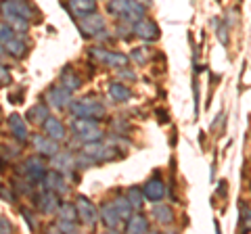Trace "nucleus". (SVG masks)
Instances as JSON below:
<instances>
[{
  "mask_svg": "<svg viewBox=\"0 0 251 234\" xmlns=\"http://www.w3.org/2000/svg\"><path fill=\"white\" fill-rule=\"evenodd\" d=\"M107 13L134 25L138 19L145 17V6L140 2H136V0H109L107 2Z\"/></svg>",
  "mask_w": 251,
  "mask_h": 234,
  "instance_id": "1",
  "label": "nucleus"
},
{
  "mask_svg": "<svg viewBox=\"0 0 251 234\" xmlns=\"http://www.w3.org/2000/svg\"><path fill=\"white\" fill-rule=\"evenodd\" d=\"M72 130L82 142H94V140L103 138V132H100L97 119H90V117H75L72 121Z\"/></svg>",
  "mask_w": 251,
  "mask_h": 234,
  "instance_id": "2",
  "label": "nucleus"
},
{
  "mask_svg": "<svg viewBox=\"0 0 251 234\" xmlns=\"http://www.w3.org/2000/svg\"><path fill=\"white\" fill-rule=\"evenodd\" d=\"M0 15L4 17H11V15H17V17L23 19H36V6H31L25 0H0Z\"/></svg>",
  "mask_w": 251,
  "mask_h": 234,
  "instance_id": "3",
  "label": "nucleus"
},
{
  "mask_svg": "<svg viewBox=\"0 0 251 234\" xmlns=\"http://www.w3.org/2000/svg\"><path fill=\"white\" fill-rule=\"evenodd\" d=\"M69 109H72L74 117H90V119H97V121L103 119V115H105V107L90 96L77 100V103H72Z\"/></svg>",
  "mask_w": 251,
  "mask_h": 234,
  "instance_id": "4",
  "label": "nucleus"
},
{
  "mask_svg": "<svg viewBox=\"0 0 251 234\" xmlns=\"http://www.w3.org/2000/svg\"><path fill=\"white\" fill-rule=\"evenodd\" d=\"M46 103H49L52 109H57V111H61V109H65L72 105V90L65 88L61 82L50 86L49 90H46Z\"/></svg>",
  "mask_w": 251,
  "mask_h": 234,
  "instance_id": "5",
  "label": "nucleus"
},
{
  "mask_svg": "<svg viewBox=\"0 0 251 234\" xmlns=\"http://www.w3.org/2000/svg\"><path fill=\"white\" fill-rule=\"evenodd\" d=\"M19 174L25 176V180L31 184H40L46 176V165L42 157H29L23 163V167H19Z\"/></svg>",
  "mask_w": 251,
  "mask_h": 234,
  "instance_id": "6",
  "label": "nucleus"
},
{
  "mask_svg": "<svg viewBox=\"0 0 251 234\" xmlns=\"http://www.w3.org/2000/svg\"><path fill=\"white\" fill-rule=\"evenodd\" d=\"M77 27H80L82 36H86V38L99 36L100 32H105V19L97 13H90V15H86V17L77 19Z\"/></svg>",
  "mask_w": 251,
  "mask_h": 234,
  "instance_id": "7",
  "label": "nucleus"
},
{
  "mask_svg": "<svg viewBox=\"0 0 251 234\" xmlns=\"http://www.w3.org/2000/svg\"><path fill=\"white\" fill-rule=\"evenodd\" d=\"M75 207H77V217L82 220L84 226H92L99 222V209L94 207V203H90L86 197H77L75 201Z\"/></svg>",
  "mask_w": 251,
  "mask_h": 234,
  "instance_id": "8",
  "label": "nucleus"
},
{
  "mask_svg": "<svg viewBox=\"0 0 251 234\" xmlns=\"http://www.w3.org/2000/svg\"><path fill=\"white\" fill-rule=\"evenodd\" d=\"M132 32H134L140 40H145V42H153V40L159 38V27H157V23L151 21V19H147V17L138 19L134 25H132Z\"/></svg>",
  "mask_w": 251,
  "mask_h": 234,
  "instance_id": "9",
  "label": "nucleus"
},
{
  "mask_svg": "<svg viewBox=\"0 0 251 234\" xmlns=\"http://www.w3.org/2000/svg\"><path fill=\"white\" fill-rule=\"evenodd\" d=\"M31 144H34L36 153L42 155V157H54V155L59 153L57 140L49 138L46 134H34V138H31Z\"/></svg>",
  "mask_w": 251,
  "mask_h": 234,
  "instance_id": "10",
  "label": "nucleus"
},
{
  "mask_svg": "<svg viewBox=\"0 0 251 234\" xmlns=\"http://www.w3.org/2000/svg\"><path fill=\"white\" fill-rule=\"evenodd\" d=\"M90 54L97 61H100V63H105L109 67H124L126 63H128V59H126V54H120V52H111V50H107V48H92Z\"/></svg>",
  "mask_w": 251,
  "mask_h": 234,
  "instance_id": "11",
  "label": "nucleus"
},
{
  "mask_svg": "<svg viewBox=\"0 0 251 234\" xmlns=\"http://www.w3.org/2000/svg\"><path fill=\"white\" fill-rule=\"evenodd\" d=\"M36 205H38V211L40 213H46V215H52V213H57V209H59V197H57V192H52V190H46L42 194H38L36 197Z\"/></svg>",
  "mask_w": 251,
  "mask_h": 234,
  "instance_id": "12",
  "label": "nucleus"
},
{
  "mask_svg": "<svg viewBox=\"0 0 251 234\" xmlns=\"http://www.w3.org/2000/svg\"><path fill=\"white\" fill-rule=\"evenodd\" d=\"M143 192H145V199L151 201V203H159L163 197H166V184L161 182V178H151L147 180V184L143 186Z\"/></svg>",
  "mask_w": 251,
  "mask_h": 234,
  "instance_id": "13",
  "label": "nucleus"
},
{
  "mask_svg": "<svg viewBox=\"0 0 251 234\" xmlns=\"http://www.w3.org/2000/svg\"><path fill=\"white\" fill-rule=\"evenodd\" d=\"M99 220L103 222L105 228H109V230H115L117 226H120L122 217H120V213H117V209H115L113 203H105V205L99 209Z\"/></svg>",
  "mask_w": 251,
  "mask_h": 234,
  "instance_id": "14",
  "label": "nucleus"
},
{
  "mask_svg": "<svg viewBox=\"0 0 251 234\" xmlns=\"http://www.w3.org/2000/svg\"><path fill=\"white\" fill-rule=\"evenodd\" d=\"M42 132L49 138H52V140H57V142H61V140H65V136H67V128L63 126V123L57 119V117H49L44 123H42Z\"/></svg>",
  "mask_w": 251,
  "mask_h": 234,
  "instance_id": "15",
  "label": "nucleus"
},
{
  "mask_svg": "<svg viewBox=\"0 0 251 234\" xmlns=\"http://www.w3.org/2000/svg\"><path fill=\"white\" fill-rule=\"evenodd\" d=\"M42 186H44L46 190H52V192H57V194H65L67 192V184H65L63 176L59 174L57 169H54V171H46V176H44V180H42Z\"/></svg>",
  "mask_w": 251,
  "mask_h": 234,
  "instance_id": "16",
  "label": "nucleus"
},
{
  "mask_svg": "<svg viewBox=\"0 0 251 234\" xmlns=\"http://www.w3.org/2000/svg\"><path fill=\"white\" fill-rule=\"evenodd\" d=\"M65 6L80 19V17H86V15L94 13V9H97V0H69Z\"/></svg>",
  "mask_w": 251,
  "mask_h": 234,
  "instance_id": "17",
  "label": "nucleus"
},
{
  "mask_svg": "<svg viewBox=\"0 0 251 234\" xmlns=\"http://www.w3.org/2000/svg\"><path fill=\"white\" fill-rule=\"evenodd\" d=\"M9 130H11V134L19 140V142H25L27 136H29L25 121H23V117H21L19 113H13V115L9 117Z\"/></svg>",
  "mask_w": 251,
  "mask_h": 234,
  "instance_id": "18",
  "label": "nucleus"
},
{
  "mask_svg": "<svg viewBox=\"0 0 251 234\" xmlns=\"http://www.w3.org/2000/svg\"><path fill=\"white\" fill-rule=\"evenodd\" d=\"M153 217H155L157 224L170 226L172 222H174V211H172V207L161 205V201H159V203H155V207H153Z\"/></svg>",
  "mask_w": 251,
  "mask_h": 234,
  "instance_id": "19",
  "label": "nucleus"
},
{
  "mask_svg": "<svg viewBox=\"0 0 251 234\" xmlns=\"http://www.w3.org/2000/svg\"><path fill=\"white\" fill-rule=\"evenodd\" d=\"M105 149H107V146L100 144V140H94V142H86L82 153L86 155V157H90L94 163H100L105 159Z\"/></svg>",
  "mask_w": 251,
  "mask_h": 234,
  "instance_id": "20",
  "label": "nucleus"
},
{
  "mask_svg": "<svg viewBox=\"0 0 251 234\" xmlns=\"http://www.w3.org/2000/svg\"><path fill=\"white\" fill-rule=\"evenodd\" d=\"M52 165H54L57 171H63V174H65V171H69L75 165V157L74 155H69V153H57L52 157Z\"/></svg>",
  "mask_w": 251,
  "mask_h": 234,
  "instance_id": "21",
  "label": "nucleus"
},
{
  "mask_svg": "<svg viewBox=\"0 0 251 234\" xmlns=\"http://www.w3.org/2000/svg\"><path fill=\"white\" fill-rule=\"evenodd\" d=\"M27 119L31 121V123H38V126H42V123L46 121V119H49V109H46V105H42V103H38V105H34V107H31L29 109V111H27Z\"/></svg>",
  "mask_w": 251,
  "mask_h": 234,
  "instance_id": "22",
  "label": "nucleus"
},
{
  "mask_svg": "<svg viewBox=\"0 0 251 234\" xmlns=\"http://www.w3.org/2000/svg\"><path fill=\"white\" fill-rule=\"evenodd\" d=\"M126 230L136 234V232H149V222L145 215H130V220L126 222Z\"/></svg>",
  "mask_w": 251,
  "mask_h": 234,
  "instance_id": "23",
  "label": "nucleus"
},
{
  "mask_svg": "<svg viewBox=\"0 0 251 234\" xmlns=\"http://www.w3.org/2000/svg\"><path fill=\"white\" fill-rule=\"evenodd\" d=\"M4 50H6V54H11L13 59H21L23 54H25L27 46L23 40H19V38H13V40H9L4 44Z\"/></svg>",
  "mask_w": 251,
  "mask_h": 234,
  "instance_id": "24",
  "label": "nucleus"
},
{
  "mask_svg": "<svg viewBox=\"0 0 251 234\" xmlns=\"http://www.w3.org/2000/svg\"><path fill=\"white\" fill-rule=\"evenodd\" d=\"M109 94H111V98H113V100H117V103H126V100H130L132 92H130L128 88H126L124 84L113 82L111 86H109Z\"/></svg>",
  "mask_w": 251,
  "mask_h": 234,
  "instance_id": "25",
  "label": "nucleus"
},
{
  "mask_svg": "<svg viewBox=\"0 0 251 234\" xmlns=\"http://www.w3.org/2000/svg\"><path fill=\"white\" fill-rule=\"evenodd\" d=\"M61 84L65 86V88H69V90H77V88L82 86L80 77H77V75L72 71V67H65V69H63V73H61Z\"/></svg>",
  "mask_w": 251,
  "mask_h": 234,
  "instance_id": "26",
  "label": "nucleus"
},
{
  "mask_svg": "<svg viewBox=\"0 0 251 234\" xmlns=\"http://www.w3.org/2000/svg\"><path fill=\"white\" fill-rule=\"evenodd\" d=\"M57 213H59V220H67V222H75L77 220L75 203H61L59 209H57Z\"/></svg>",
  "mask_w": 251,
  "mask_h": 234,
  "instance_id": "27",
  "label": "nucleus"
},
{
  "mask_svg": "<svg viewBox=\"0 0 251 234\" xmlns=\"http://www.w3.org/2000/svg\"><path fill=\"white\" fill-rule=\"evenodd\" d=\"M113 205H115V209H117V213H120L122 220L128 222L130 215H132V205H130V201L126 199V197H117V199L113 201Z\"/></svg>",
  "mask_w": 251,
  "mask_h": 234,
  "instance_id": "28",
  "label": "nucleus"
},
{
  "mask_svg": "<svg viewBox=\"0 0 251 234\" xmlns=\"http://www.w3.org/2000/svg\"><path fill=\"white\" fill-rule=\"evenodd\" d=\"M145 197V192L138 188V186H132V188H128V192H126V199L130 201V205H132V209H140L143 207V199Z\"/></svg>",
  "mask_w": 251,
  "mask_h": 234,
  "instance_id": "29",
  "label": "nucleus"
},
{
  "mask_svg": "<svg viewBox=\"0 0 251 234\" xmlns=\"http://www.w3.org/2000/svg\"><path fill=\"white\" fill-rule=\"evenodd\" d=\"M15 38V29L9 25V23H0V44H6L9 40Z\"/></svg>",
  "mask_w": 251,
  "mask_h": 234,
  "instance_id": "30",
  "label": "nucleus"
},
{
  "mask_svg": "<svg viewBox=\"0 0 251 234\" xmlns=\"http://www.w3.org/2000/svg\"><path fill=\"white\" fill-rule=\"evenodd\" d=\"M241 224H243V230L251 232V207L243 205V203H241Z\"/></svg>",
  "mask_w": 251,
  "mask_h": 234,
  "instance_id": "31",
  "label": "nucleus"
},
{
  "mask_svg": "<svg viewBox=\"0 0 251 234\" xmlns=\"http://www.w3.org/2000/svg\"><path fill=\"white\" fill-rule=\"evenodd\" d=\"M132 59H134L138 65L147 63V59H149V54H147V48H134V50H132Z\"/></svg>",
  "mask_w": 251,
  "mask_h": 234,
  "instance_id": "32",
  "label": "nucleus"
},
{
  "mask_svg": "<svg viewBox=\"0 0 251 234\" xmlns=\"http://www.w3.org/2000/svg\"><path fill=\"white\" fill-rule=\"evenodd\" d=\"M0 199L6 203H15V192L11 188H6L4 184H0Z\"/></svg>",
  "mask_w": 251,
  "mask_h": 234,
  "instance_id": "33",
  "label": "nucleus"
},
{
  "mask_svg": "<svg viewBox=\"0 0 251 234\" xmlns=\"http://www.w3.org/2000/svg\"><path fill=\"white\" fill-rule=\"evenodd\" d=\"M130 29H132V23L122 21L120 25H117V36L120 38H130Z\"/></svg>",
  "mask_w": 251,
  "mask_h": 234,
  "instance_id": "34",
  "label": "nucleus"
},
{
  "mask_svg": "<svg viewBox=\"0 0 251 234\" xmlns=\"http://www.w3.org/2000/svg\"><path fill=\"white\" fill-rule=\"evenodd\" d=\"M11 82V73H9V69H6L4 65H0V84L6 86Z\"/></svg>",
  "mask_w": 251,
  "mask_h": 234,
  "instance_id": "35",
  "label": "nucleus"
},
{
  "mask_svg": "<svg viewBox=\"0 0 251 234\" xmlns=\"http://www.w3.org/2000/svg\"><path fill=\"white\" fill-rule=\"evenodd\" d=\"M13 228H11V222L6 220V217H2L0 215V234H4V232H11Z\"/></svg>",
  "mask_w": 251,
  "mask_h": 234,
  "instance_id": "36",
  "label": "nucleus"
},
{
  "mask_svg": "<svg viewBox=\"0 0 251 234\" xmlns=\"http://www.w3.org/2000/svg\"><path fill=\"white\" fill-rule=\"evenodd\" d=\"M23 217H25V220H27V224H29V228L31 230H34L36 228V220H34V215H31V211H27V209H23Z\"/></svg>",
  "mask_w": 251,
  "mask_h": 234,
  "instance_id": "37",
  "label": "nucleus"
},
{
  "mask_svg": "<svg viewBox=\"0 0 251 234\" xmlns=\"http://www.w3.org/2000/svg\"><path fill=\"white\" fill-rule=\"evenodd\" d=\"M120 75L122 77H128V80H136L134 71H130V69H126V67H120Z\"/></svg>",
  "mask_w": 251,
  "mask_h": 234,
  "instance_id": "38",
  "label": "nucleus"
},
{
  "mask_svg": "<svg viewBox=\"0 0 251 234\" xmlns=\"http://www.w3.org/2000/svg\"><path fill=\"white\" fill-rule=\"evenodd\" d=\"M2 46H4V44H0V57H4V54H6V50L2 48Z\"/></svg>",
  "mask_w": 251,
  "mask_h": 234,
  "instance_id": "39",
  "label": "nucleus"
},
{
  "mask_svg": "<svg viewBox=\"0 0 251 234\" xmlns=\"http://www.w3.org/2000/svg\"><path fill=\"white\" fill-rule=\"evenodd\" d=\"M239 2H241V0H239Z\"/></svg>",
  "mask_w": 251,
  "mask_h": 234,
  "instance_id": "40",
  "label": "nucleus"
}]
</instances>
